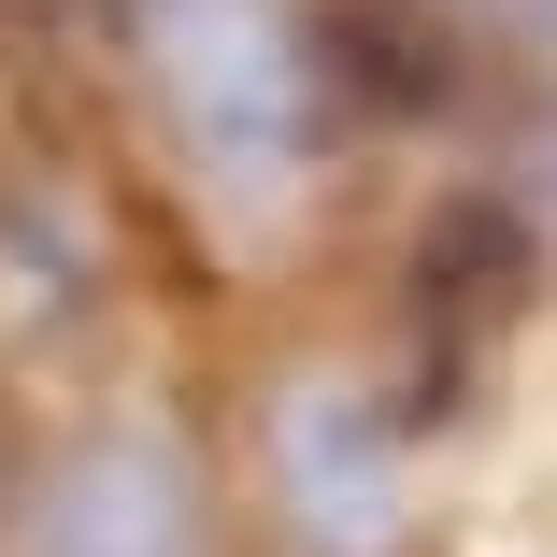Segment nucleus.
Instances as JSON below:
<instances>
[{
	"label": "nucleus",
	"mask_w": 557,
	"mask_h": 557,
	"mask_svg": "<svg viewBox=\"0 0 557 557\" xmlns=\"http://www.w3.org/2000/svg\"><path fill=\"white\" fill-rule=\"evenodd\" d=\"M15 557H214L200 443L158 429V414H100L86 443H58V458L29 472Z\"/></svg>",
	"instance_id": "nucleus-2"
},
{
	"label": "nucleus",
	"mask_w": 557,
	"mask_h": 557,
	"mask_svg": "<svg viewBox=\"0 0 557 557\" xmlns=\"http://www.w3.org/2000/svg\"><path fill=\"white\" fill-rule=\"evenodd\" d=\"M500 186H515V200L543 214V230H557V86L529 100V129H515V172H500Z\"/></svg>",
	"instance_id": "nucleus-7"
},
{
	"label": "nucleus",
	"mask_w": 557,
	"mask_h": 557,
	"mask_svg": "<svg viewBox=\"0 0 557 557\" xmlns=\"http://www.w3.org/2000/svg\"><path fill=\"white\" fill-rule=\"evenodd\" d=\"M115 29L214 200H286L344 129L314 0H115Z\"/></svg>",
	"instance_id": "nucleus-1"
},
{
	"label": "nucleus",
	"mask_w": 557,
	"mask_h": 557,
	"mask_svg": "<svg viewBox=\"0 0 557 557\" xmlns=\"http://www.w3.org/2000/svg\"><path fill=\"white\" fill-rule=\"evenodd\" d=\"M314 44H329V100L386 129H443L486 100V58L429 15V0H314Z\"/></svg>",
	"instance_id": "nucleus-5"
},
{
	"label": "nucleus",
	"mask_w": 557,
	"mask_h": 557,
	"mask_svg": "<svg viewBox=\"0 0 557 557\" xmlns=\"http://www.w3.org/2000/svg\"><path fill=\"white\" fill-rule=\"evenodd\" d=\"M429 15L458 29V44H472L486 72H515L529 100L557 86V0H429Z\"/></svg>",
	"instance_id": "nucleus-6"
},
{
	"label": "nucleus",
	"mask_w": 557,
	"mask_h": 557,
	"mask_svg": "<svg viewBox=\"0 0 557 557\" xmlns=\"http://www.w3.org/2000/svg\"><path fill=\"white\" fill-rule=\"evenodd\" d=\"M543 244H557V230H543L515 186H458V200H429V230H414V329H429V358H443V372L529 314Z\"/></svg>",
	"instance_id": "nucleus-4"
},
{
	"label": "nucleus",
	"mask_w": 557,
	"mask_h": 557,
	"mask_svg": "<svg viewBox=\"0 0 557 557\" xmlns=\"http://www.w3.org/2000/svg\"><path fill=\"white\" fill-rule=\"evenodd\" d=\"M272 500L300 557H386L400 543V414L344 372H300L272 400Z\"/></svg>",
	"instance_id": "nucleus-3"
}]
</instances>
